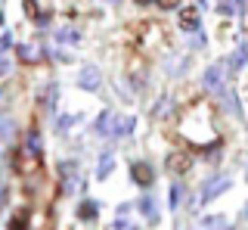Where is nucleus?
Returning <instances> with one entry per match:
<instances>
[{"instance_id":"obj_1","label":"nucleus","mask_w":248,"mask_h":230,"mask_svg":"<svg viewBox=\"0 0 248 230\" xmlns=\"http://www.w3.org/2000/svg\"><path fill=\"white\" fill-rule=\"evenodd\" d=\"M177 134H180V140H186L189 147L196 149H208L217 143V121H214V112L208 103H192L189 109L180 112V118H177Z\"/></svg>"},{"instance_id":"obj_2","label":"nucleus","mask_w":248,"mask_h":230,"mask_svg":"<svg viewBox=\"0 0 248 230\" xmlns=\"http://www.w3.org/2000/svg\"><path fill=\"white\" fill-rule=\"evenodd\" d=\"M202 87H205L208 94L220 97L223 90H227V84H223V68L220 66H208L205 72H202Z\"/></svg>"},{"instance_id":"obj_3","label":"nucleus","mask_w":248,"mask_h":230,"mask_svg":"<svg viewBox=\"0 0 248 230\" xmlns=\"http://www.w3.org/2000/svg\"><path fill=\"white\" fill-rule=\"evenodd\" d=\"M223 190H230V178H223V174H214V178L208 181L205 187H202V199H199V202H211V199H217Z\"/></svg>"},{"instance_id":"obj_4","label":"nucleus","mask_w":248,"mask_h":230,"mask_svg":"<svg viewBox=\"0 0 248 230\" xmlns=\"http://www.w3.org/2000/svg\"><path fill=\"white\" fill-rule=\"evenodd\" d=\"M99 84H103V75H99L96 66H84L78 72V87L81 90H99Z\"/></svg>"},{"instance_id":"obj_5","label":"nucleus","mask_w":248,"mask_h":230,"mask_svg":"<svg viewBox=\"0 0 248 230\" xmlns=\"http://www.w3.org/2000/svg\"><path fill=\"white\" fill-rule=\"evenodd\" d=\"M227 68L236 72V75L245 72V68H248V44H236V50L227 56Z\"/></svg>"},{"instance_id":"obj_6","label":"nucleus","mask_w":248,"mask_h":230,"mask_svg":"<svg viewBox=\"0 0 248 230\" xmlns=\"http://www.w3.org/2000/svg\"><path fill=\"white\" fill-rule=\"evenodd\" d=\"M177 25L183 28V32H199L202 28V16H199V10L196 6H186V10H180V19H177Z\"/></svg>"},{"instance_id":"obj_7","label":"nucleus","mask_w":248,"mask_h":230,"mask_svg":"<svg viewBox=\"0 0 248 230\" xmlns=\"http://www.w3.org/2000/svg\"><path fill=\"white\" fill-rule=\"evenodd\" d=\"M217 99H220L223 112H227L230 118H239V115H242V106H239V99H236V94H232V90H223Z\"/></svg>"},{"instance_id":"obj_8","label":"nucleus","mask_w":248,"mask_h":230,"mask_svg":"<svg viewBox=\"0 0 248 230\" xmlns=\"http://www.w3.org/2000/svg\"><path fill=\"white\" fill-rule=\"evenodd\" d=\"M19 56H22V63H41L44 59V47L41 44H22V50H19Z\"/></svg>"},{"instance_id":"obj_9","label":"nucleus","mask_w":248,"mask_h":230,"mask_svg":"<svg viewBox=\"0 0 248 230\" xmlns=\"http://www.w3.org/2000/svg\"><path fill=\"white\" fill-rule=\"evenodd\" d=\"M168 168H170V174L189 171V156H183V152H170V156H168Z\"/></svg>"},{"instance_id":"obj_10","label":"nucleus","mask_w":248,"mask_h":230,"mask_svg":"<svg viewBox=\"0 0 248 230\" xmlns=\"http://www.w3.org/2000/svg\"><path fill=\"white\" fill-rule=\"evenodd\" d=\"M152 178H155V174H152L149 165H143V162L134 165V181L140 183V187H152Z\"/></svg>"},{"instance_id":"obj_11","label":"nucleus","mask_w":248,"mask_h":230,"mask_svg":"<svg viewBox=\"0 0 248 230\" xmlns=\"http://www.w3.org/2000/svg\"><path fill=\"white\" fill-rule=\"evenodd\" d=\"M56 41H59V44H65V47H75V44L81 41V34H78L75 28L68 25V28H59V32H56Z\"/></svg>"},{"instance_id":"obj_12","label":"nucleus","mask_w":248,"mask_h":230,"mask_svg":"<svg viewBox=\"0 0 248 230\" xmlns=\"http://www.w3.org/2000/svg\"><path fill=\"white\" fill-rule=\"evenodd\" d=\"M134 131V118H130V115H118V118H115V128H112V134H130Z\"/></svg>"},{"instance_id":"obj_13","label":"nucleus","mask_w":248,"mask_h":230,"mask_svg":"<svg viewBox=\"0 0 248 230\" xmlns=\"http://www.w3.org/2000/svg\"><path fill=\"white\" fill-rule=\"evenodd\" d=\"M140 209H143V214L149 221H158V205H155L152 196H143V199H140Z\"/></svg>"},{"instance_id":"obj_14","label":"nucleus","mask_w":248,"mask_h":230,"mask_svg":"<svg viewBox=\"0 0 248 230\" xmlns=\"http://www.w3.org/2000/svg\"><path fill=\"white\" fill-rule=\"evenodd\" d=\"M112 128H115V118H112L108 112H103V115L96 118V131H99V134H112Z\"/></svg>"},{"instance_id":"obj_15","label":"nucleus","mask_w":248,"mask_h":230,"mask_svg":"<svg viewBox=\"0 0 248 230\" xmlns=\"http://www.w3.org/2000/svg\"><path fill=\"white\" fill-rule=\"evenodd\" d=\"M202 227H205V230H227V221H223L220 214H211V218L202 221Z\"/></svg>"},{"instance_id":"obj_16","label":"nucleus","mask_w":248,"mask_h":230,"mask_svg":"<svg viewBox=\"0 0 248 230\" xmlns=\"http://www.w3.org/2000/svg\"><path fill=\"white\" fill-rule=\"evenodd\" d=\"M108 171H112V152H106V156L99 159V178H106Z\"/></svg>"},{"instance_id":"obj_17","label":"nucleus","mask_w":248,"mask_h":230,"mask_svg":"<svg viewBox=\"0 0 248 230\" xmlns=\"http://www.w3.org/2000/svg\"><path fill=\"white\" fill-rule=\"evenodd\" d=\"M75 115H59V121H56V128H59V131H68V128H72L75 125Z\"/></svg>"},{"instance_id":"obj_18","label":"nucleus","mask_w":248,"mask_h":230,"mask_svg":"<svg viewBox=\"0 0 248 230\" xmlns=\"http://www.w3.org/2000/svg\"><path fill=\"white\" fill-rule=\"evenodd\" d=\"M93 214H96V205H93V202H84V205H81V218H84V221H90Z\"/></svg>"},{"instance_id":"obj_19","label":"nucleus","mask_w":248,"mask_h":230,"mask_svg":"<svg viewBox=\"0 0 248 230\" xmlns=\"http://www.w3.org/2000/svg\"><path fill=\"white\" fill-rule=\"evenodd\" d=\"M155 3H158L161 10H177V6H180L183 0H155Z\"/></svg>"},{"instance_id":"obj_20","label":"nucleus","mask_w":248,"mask_h":230,"mask_svg":"<svg viewBox=\"0 0 248 230\" xmlns=\"http://www.w3.org/2000/svg\"><path fill=\"white\" fill-rule=\"evenodd\" d=\"M180 202V187H170V205Z\"/></svg>"},{"instance_id":"obj_21","label":"nucleus","mask_w":248,"mask_h":230,"mask_svg":"<svg viewBox=\"0 0 248 230\" xmlns=\"http://www.w3.org/2000/svg\"><path fill=\"white\" fill-rule=\"evenodd\" d=\"M134 3H140V6H146V3H155V0H134Z\"/></svg>"},{"instance_id":"obj_22","label":"nucleus","mask_w":248,"mask_h":230,"mask_svg":"<svg viewBox=\"0 0 248 230\" xmlns=\"http://www.w3.org/2000/svg\"><path fill=\"white\" fill-rule=\"evenodd\" d=\"M242 97H248V78H245V84H242Z\"/></svg>"},{"instance_id":"obj_23","label":"nucleus","mask_w":248,"mask_h":230,"mask_svg":"<svg viewBox=\"0 0 248 230\" xmlns=\"http://www.w3.org/2000/svg\"><path fill=\"white\" fill-rule=\"evenodd\" d=\"M245 221H248V205H245Z\"/></svg>"},{"instance_id":"obj_24","label":"nucleus","mask_w":248,"mask_h":230,"mask_svg":"<svg viewBox=\"0 0 248 230\" xmlns=\"http://www.w3.org/2000/svg\"><path fill=\"white\" fill-rule=\"evenodd\" d=\"M106 3H118V0H106Z\"/></svg>"},{"instance_id":"obj_25","label":"nucleus","mask_w":248,"mask_h":230,"mask_svg":"<svg viewBox=\"0 0 248 230\" xmlns=\"http://www.w3.org/2000/svg\"><path fill=\"white\" fill-rule=\"evenodd\" d=\"M245 181H248V168H245Z\"/></svg>"},{"instance_id":"obj_26","label":"nucleus","mask_w":248,"mask_h":230,"mask_svg":"<svg viewBox=\"0 0 248 230\" xmlns=\"http://www.w3.org/2000/svg\"><path fill=\"white\" fill-rule=\"evenodd\" d=\"M0 22H3V19H0Z\"/></svg>"}]
</instances>
